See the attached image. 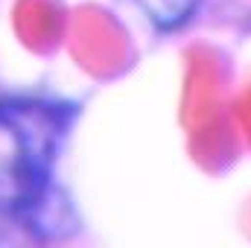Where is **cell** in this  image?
I'll return each instance as SVG.
<instances>
[{
  "label": "cell",
  "instance_id": "cell-2",
  "mask_svg": "<svg viewBox=\"0 0 251 248\" xmlns=\"http://www.w3.org/2000/svg\"><path fill=\"white\" fill-rule=\"evenodd\" d=\"M146 18H152L158 26H178L181 21H187L193 15V9L201 0H134Z\"/></svg>",
  "mask_w": 251,
  "mask_h": 248
},
{
  "label": "cell",
  "instance_id": "cell-1",
  "mask_svg": "<svg viewBox=\"0 0 251 248\" xmlns=\"http://www.w3.org/2000/svg\"><path fill=\"white\" fill-rule=\"evenodd\" d=\"M76 108L38 97L0 99V234L32 225L50 198Z\"/></svg>",
  "mask_w": 251,
  "mask_h": 248
}]
</instances>
